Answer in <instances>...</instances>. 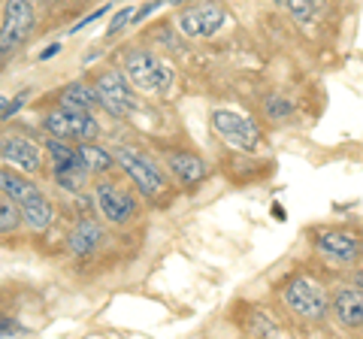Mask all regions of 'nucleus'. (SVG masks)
I'll use <instances>...</instances> for the list:
<instances>
[{"label":"nucleus","instance_id":"obj_1","mask_svg":"<svg viewBox=\"0 0 363 339\" xmlns=\"http://www.w3.org/2000/svg\"><path fill=\"white\" fill-rule=\"evenodd\" d=\"M0 194L9 197L21 209V218L30 230L45 233L55 224V203L43 194V188L28 173L16 167H0Z\"/></svg>","mask_w":363,"mask_h":339},{"label":"nucleus","instance_id":"obj_2","mask_svg":"<svg viewBox=\"0 0 363 339\" xmlns=\"http://www.w3.org/2000/svg\"><path fill=\"white\" fill-rule=\"evenodd\" d=\"M281 303L294 318L309 324H318L330 315V294L309 273H294L281 282Z\"/></svg>","mask_w":363,"mask_h":339},{"label":"nucleus","instance_id":"obj_3","mask_svg":"<svg viewBox=\"0 0 363 339\" xmlns=\"http://www.w3.org/2000/svg\"><path fill=\"white\" fill-rule=\"evenodd\" d=\"M116 164L124 176L130 179V185L136 188V194L145 200H161L169 194V173L164 164H157L152 155H145L130 145H118L116 149Z\"/></svg>","mask_w":363,"mask_h":339},{"label":"nucleus","instance_id":"obj_4","mask_svg":"<svg viewBox=\"0 0 363 339\" xmlns=\"http://www.w3.org/2000/svg\"><path fill=\"white\" fill-rule=\"evenodd\" d=\"M315 255L327 261L330 267L351 269L363 257V230L357 224H330V228H318L312 233Z\"/></svg>","mask_w":363,"mask_h":339},{"label":"nucleus","instance_id":"obj_5","mask_svg":"<svg viewBox=\"0 0 363 339\" xmlns=\"http://www.w3.org/2000/svg\"><path fill=\"white\" fill-rule=\"evenodd\" d=\"M212 130L230 145V149L242 152V155H255L260 145H264V130L255 118H248L245 112H236V109H212Z\"/></svg>","mask_w":363,"mask_h":339},{"label":"nucleus","instance_id":"obj_6","mask_svg":"<svg viewBox=\"0 0 363 339\" xmlns=\"http://www.w3.org/2000/svg\"><path fill=\"white\" fill-rule=\"evenodd\" d=\"M124 76L136 91H149V94H164L173 85V70L169 64L152 49H133L124 58Z\"/></svg>","mask_w":363,"mask_h":339},{"label":"nucleus","instance_id":"obj_7","mask_svg":"<svg viewBox=\"0 0 363 339\" xmlns=\"http://www.w3.org/2000/svg\"><path fill=\"white\" fill-rule=\"evenodd\" d=\"M43 128L49 130V137H58V140H67V143H85V140L100 137V124L94 118V112L64 106V104H58L55 109L45 112Z\"/></svg>","mask_w":363,"mask_h":339},{"label":"nucleus","instance_id":"obj_8","mask_svg":"<svg viewBox=\"0 0 363 339\" xmlns=\"http://www.w3.org/2000/svg\"><path fill=\"white\" fill-rule=\"evenodd\" d=\"M94 206L112 228H124L140 216V197L128 185H118L112 179H100L94 185Z\"/></svg>","mask_w":363,"mask_h":339},{"label":"nucleus","instance_id":"obj_9","mask_svg":"<svg viewBox=\"0 0 363 339\" xmlns=\"http://www.w3.org/2000/svg\"><path fill=\"white\" fill-rule=\"evenodd\" d=\"M227 21H230V16H227V9L221 4L200 0V4H191L176 16V28L191 40H206V37H215Z\"/></svg>","mask_w":363,"mask_h":339},{"label":"nucleus","instance_id":"obj_10","mask_svg":"<svg viewBox=\"0 0 363 339\" xmlns=\"http://www.w3.org/2000/svg\"><path fill=\"white\" fill-rule=\"evenodd\" d=\"M97 97H100V109H106L112 118H128L136 109V94L133 85L128 82V76L118 70H106L97 76Z\"/></svg>","mask_w":363,"mask_h":339},{"label":"nucleus","instance_id":"obj_11","mask_svg":"<svg viewBox=\"0 0 363 339\" xmlns=\"http://www.w3.org/2000/svg\"><path fill=\"white\" fill-rule=\"evenodd\" d=\"M33 30V6L30 0H6L0 16V55L16 52Z\"/></svg>","mask_w":363,"mask_h":339},{"label":"nucleus","instance_id":"obj_12","mask_svg":"<svg viewBox=\"0 0 363 339\" xmlns=\"http://www.w3.org/2000/svg\"><path fill=\"white\" fill-rule=\"evenodd\" d=\"M0 157H4L6 167H16L21 173L33 176L45 164V149L37 140L25 137V133H4L0 137Z\"/></svg>","mask_w":363,"mask_h":339},{"label":"nucleus","instance_id":"obj_13","mask_svg":"<svg viewBox=\"0 0 363 339\" xmlns=\"http://www.w3.org/2000/svg\"><path fill=\"white\" fill-rule=\"evenodd\" d=\"M164 170L169 173V179H173L176 185H182V188H197L203 179L209 176L206 157H200L197 152H191V149H169L164 155Z\"/></svg>","mask_w":363,"mask_h":339},{"label":"nucleus","instance_id":"obj_14","mask_svg":"<svg viewBox=\"0 0 363 339\" xmlns=\"http://www.w3.org/2000/svg\"><path fill=\"white\" fill-rule=\"evenodd\" d=\"M330 315L342 330H360L363 327V288L351 285H336L330 294Z\"/></svg>","mask_w":363,"mask_h":339},{"label":"nucleus","instance_id":"obj_15","mask_svg":"<svg viewBox=\"0 0 363 339\" xmlns=\"http://www.w3.org/2000/svg\"><path fill=\"white\" fill-rule=\"evenodd\" d=\"M100 240H104V230H100V224L91 221V218H79L73 224L70 236H67V248H70L76 257H88V255L97 252Z\"/></svg>","mask_w":363,"mask_h":339},{"label":"nucleus","instance_id":"obj_16","mask_svg":"<svg viewBox=\"0 0 363 339\" xmlns=\"http://www.w3.org/2000/svg\"><path fill=\"white\" fill-rule=\"evenodd\" d=\"M76 149H79V157H82V164H85V170L91 176H106L112 167H118L116 164V152H109L106 145H100L94 140L79 143Z\"/></svg>","mask_w":363,"mask_h":339},{"label":"nucleus","instance_id":"obj_17","mask_svg":"<svg viewBox=\"0 0 363 339\" xmlns=\"http://www.w3.org/2000/svg\"><path fill=\"white\" fill-rule=\"evenodd\" d=\"M43 149H45V157H49V164H52V176L67 173V170H73V167H85L82 157H79V149H73L67 140L49 137Z\"/></svg>","mask_w":363,"mask_h":339},{"label":"nucleus","instance_id":"obj_18","mask_svg":"<svg viewBox=\"0 0 363 339\" xmlns=\"http://www.w3.org/2000/svg\"><path fill=\"white\" fill-rule=\"evenodd\" d=\"M61 104L64 106H76V109H100V97H97V88L94 85H85V82H70L61 91Z\"/></svg>","mask_w":363,"mask_h":339},{"label":"nucleus","instance_id":"obj_19","mask_svg":"<svg viewBox=\"0 0 363 339\" xmlns=\"http://www.w3.org/2000/svg\"><path fill=\"white\" fill-rule=\"evenodd\" d=\"M55 185L61 191H70V194H85L88 185H91V173L85 167H73V170H67V173L55 176Z\"/></svg>","mask_w":363,"mask_h":339},{"label":"nucleus","instance_id":"obj_20","mask_svg":"<svg viewBox=\"0 0 363 339\" xmlns=\"http://www.w3.org/2000/svg\"><path fill=\"white\" fill-rule=\"evenodd\" d=\"M21 224H25V218H21V209L9 197H0V236L16 233Z\"/></svg>","mask_w":363,"mask_h":339},{"label":"nucleus","instance_id":"obj_21","mask_svg":"<svg viewBox=\"0 0 363 339\" xmlns=\"http://www.w3.org/2000/svg\"><path fill=\"white\" fill-rule=\"evenodd\" d=\"M264 112H267V118L269 121H288L291 116H294V104L288 100V94H269L267 100H264Z\"/></svg>","mask_w":363,"mask_h":339},{"label":"nucleus","instance_id":"obj_22","mask_svg":"<svg viewBox=\"0 0 363 339\" xmlns=\"http://www.w3.org/2000/svg\"><path fill=\"white\" fill-rule=\"evenodd\" d=\"M245 330H248V333H255V336H279V333H281V330H279V324H276V321H269L260 309L252 312V318H248Z\"/></svg>","mask_w":363,"mask_h":339},{"label":"nucleus","instance_id":"obj_23","mask_svg":"<svg viewBox=\"0 0 363 339\" xmlns=\"http://www.w3.org/2000/svg\"><path fill=\"white\" fill-rule=\"evenodd\" d=\"M285 6L297 21H312L315 18V0H285Z\"/></svg>","mask_w":363,"mask_h":339},{"label":"nucleus","instance_id":"obj_24","mask_svg":"<svg viewBox=\"0 0 363 339\" xmlns=\"http://www.w3.org/2000/svg\"><path fill=\"white\" fill-rule=\"evenodd\" d=\"M133 13H136L133 6H121L118 13L112 16V21H109V28H106V37H116V33H121L124 28H128L130 21H133Z\"/></svg>","mask_w":363,"mask_h":339},{"label":"nucleus","instance_id":"obj_25","mask_svg":"<svg viewBox=\"0 0 363 339\" xmlns=\"http://www.w3.org/2000/svg\"><path fill=\"white\" fill-rule=\"evenodd\" d=\"M28 97H30V88H25V91H18V94H16V100H9L6 109L0 112V121H9L13 116H18V109L28 104Z\"/></svg>","mask_w":363,"mask_h":339},{"label":"nucleus","instance_id":"obj_26","mask_svg":"<svg viewBox=\"0 0 363 339\" xmlns=\"http://www.w3.org/2000/svg\"><path fill=\"white\" fill-rule=\"evenodd\" d=\"M164 6H167V0H149V4H143V6L133 13V21H130V25H140V21H145L149 16H155L157 9H164Z\"/></svg>","mask_w":363,"mask_h":339},{"label":"nucleus","instance_id":"obj_27","mask_svg":"<svg viewBox=\"0 0 363 339\" xmlns=\"http://www.w3.org/2000/svg\"><path fill=\"white\" fill-rule=\"evenodd\" d=\"M25 333V327H21L16 318H0V339H9V336H18Z\"/></svg>","mask_w":363,"mask_h":339},{"label":"nucleus","instance_id":"obj_28","mask_svg":"<svg viewBox=\"0 0 363 339\" xmlns=\"http://www.w3.org/2000/svg\"><path fill=\"white\" fill-rule=\"evenodd\" d=\"M109 13V6H100V9H94V13H91V16H85L82 21H79V25H73L70 28V33H79V30H85V28H91V25H94V21L97 18H104Z\"/></svg>","mask_w":363,"mask_h":339},{"label":"nucleus","instance_id":"obj_29","mask_svg":"<svg viewBox=\"0 0 363 339\" xmlns=\"http://www.w3.org/2000/svg\"><path fill=\"white\" fill-rule=\"evenodd\" d=\"M64 46H61V43H49V46H45L43 52H40V61H49V58H55V55H58Z\"/></svg>","mask_w":363,"mask_h":339},{"label":"nucleus","instance_id":"obj_30","mask_svg":"<svg viewBox=\"0 0 363 339\" xmlns=\"http://www.w3.org/2000/svg\"><path fill=\"white\" fill-rule=\"evenodd\" d=\"M272 216H276L279 221H285V218H288V216H285V209H281V206H276V209H272Z\"/></svg>","mask_w":363,"mask_h":339},{"label":"nucleus","instance_id":"obj_31","mask_svg":"<svg viewBox=\"0 0 363 339\" xmlns=\"http://www.w3.org/2000/svg\"><path fill=\"white\" fill-rule=\"evenodd\" d=\"M354 285L363 288V269H357V273H354Z\"/></svg>","mask_w":363,"mask_h":339},{"label":"nucleus","instance_id":"obj_32","mask_svg":"<svg viewBox=\"0 0 363 339\" xmlns=\"http://www.w3.org/2000/svg\"><path fill=\"white\" fill-rule=\"evenodd\" d=\"M6 104H9V97H6V94H0V112L6 109Z\"/></svg>","mask_w":363,"mask_h":339},{"label":"nucleus","instance_id":"obj_33","mask_svg":"<svg viewBox=\"0 0 363 339\" xmlns=\"http://www.w3.org/2000/svg\"><path fill=\"white\" fill-rule=\"evenodd\" d=\"M167 4H173V6H182V4H194V0H167Z\"/></svg>","mask_w":363,"mask_h":339},{"label":"nucleus","instance_id":"obj_34","mask_svg":"<svg viewBox=\"0 0 363 339\" xmlns=\"http://www.w3.org/2000/svg\"><path fill=\"white\" fill-rule=\"evenodd\" d=\"M272 4H285V0H272Z\"/></svg>","mask_w":363,"mask_h":339}]
</instances>
